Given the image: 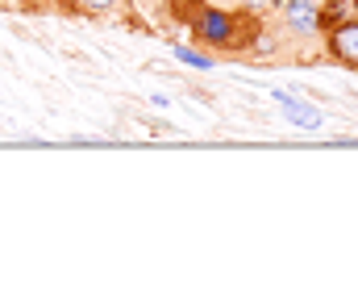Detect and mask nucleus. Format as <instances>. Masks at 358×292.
Wrapping results in <instances>:
<instances>
[{
  "mask_svg": "<svg viewBox=\"0 0 358 292\" xmlns=\"http://www.w3.org/2000/svg\"><path fill=\"white\" fill-rule=\"evenodd\" d=\"M192 29H196V38L208 42V46H221V50L238 46V17L225 13V8H200L196 21H192Z\"/></svg>",
  "mask_w": 358,
  "mask_h": 292,
  "instance_id": "nucleus-1",
  "label": "nucleus"
},
{
  "mask_svg": "<svg viewBox=\"0 0 358 292\" xmlns=\"http://www.w3.org/2000/svg\"><path fill=\"white\" fill-rule=\"evenodd\" d=\"M271 100L283 109V117H287L296 130H321V125H325V113H321L317 104H308V100L292 97V92H283V88H275V92H271Z\"/></svg>",
  "mask_w": 358,
  "mask_h": 292,
  "instance_id": "nucleus-2",
  "label": "nucleus"
},
{
  "mask_svg": "<svg viewBox=\"0 0 358 292\" xmlns=\"http://www.w3.org/2000/svg\"><path fill=\"white\" fill-rule=\"evenodd\" d=\"M329 55H334L338 63H346V67L358 71V17L329 25Z\"/></svg>",
  "mask_w": 358,
  "mask_h": 292,
  "instance_id": "nucleus-3",
  "label": "nucleus"
},
{
  "mask_svg": "<svg viewBox=\"0 0 358 292\" xmlns=\"http://www.w3.org/2000/svg\"><path fill=\"white\" fill-rule=\"evenodd\" d=\"M283 13H287V29H296V34L321 29V4L317 0H283Z\"/></svg>",
  "mask_w": 358,
  "mask_h": 292,
  "instance_id": "nucleus-4",
  "label": "nucleus"
},
{
  "mask_svg": "<svg viewBox=\"0 0 358 292\" xmlns=\"http://www.w3.org/2000/svg\"><path fill=\"white\" fill-rule=\"evenodd\" d=\"M171 55H176L179 63L196 67V71H208V67H213V59H208V55H200V50H192V46H171Z\"/></svg>",
  "mask_w": 358,
  "mask_h": 292,
  "instance_id": "nucleus-5",
  "label": "nucleus"
},
{
  "mask_svg": "<svg viewBox=\"0 0 358 292\" xmlns=\"http://www.w3.org/2000/svg\"><path fill=\"white\" fill-rule=\"evenodd\" d=\"M76 8H84V13H113L117 8V0H71Z\"/></svg>",
  "mask_w": 358,
  "mask_h": 292,
  "instance_id": "nucleus-6",
  "label": "nucleus"
},
{
  "mask_svg": "<svg viewBox=\"0 0 358 292\" xmlns=\"http://www.w3.org/2000/svg\"><path fill=\"white\" fill-rule=\"evenodd\" d=\"M246 8H263V4H275V0H242Z\"/></svg>",
  "mask_w": 358,
  "mask_h": 292,
  "instance_id": "nucleus-7",
  "label": "nucleus"
}]
</instances>
